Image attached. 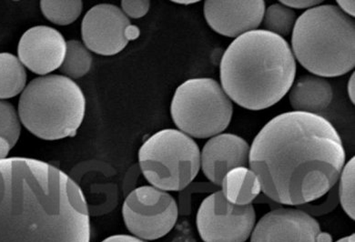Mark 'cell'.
Returning a JSON list of instances; mask_svg holds the SVG:
<instances>
[{
  "mask_svg": "<svg viewBox=\"0 0 355 242\" xmlns=\"http://www.w3.org/2000/svg\"><path fill=\"white\" fill-rule=\"evenodd\" d=\"M345 156L342 138L328 119L290 112L261 128L250 147L249 166L270 200L302 206L336 186Z\"/></svg>",
  "mask_w": 355,
  "mask_h": 242,
  "instance_id": "cell-1",
  "label": "cell"
},
{
  "mask_svg": "<svg viewBox=\"0 0 355 242\" xmlns=\"http://www.w3.org/2000/svg\"><path fill=\"white\" fill-rule=\"evenodd\" d=\"M80 187L55 166L31 157L0 159V242H89Z\"/></svg>",
  "mask_w": 355,
  "mask_h": 242,
  "instance_id": "cell-2",
  "label": "cell"
},
{
  "mask_svg": "<svg viewBox=\"0 0 355 242\" xmlns=\"http://www.w3.org/2000/svg\"><path fill=\"white\" fill-rule=\"evenodd\" d=\"M296 60L284 37L256 29L234 40L220 65L222 87L230 100L259 112L275 106L295 83Z\"/></svg>",
  "mask_w": 355,
  "mask_h": 242,
  "instance_id": "cell-3",
  "label": "cell"
},
{
  "mask_svg": "<svg viewBox=\"0 0 355 242\" xmlns=\"http://www.w3.org/2000/svg\"><path fill=\"white\" fill-rule=\"evenodd\" d=\"M292 51L311 75L336 78L355 66V22L337 6L319 5L296 19Z\"/></svg>",
  "mask_w": 355,
  "mask_h": 242,
  "instance_id": "cell-4",
  "label": "cell"
},
{
  "mask_svg": "<svg viewBox=\"0 0 355 242\" xmlns=\"http://www.w3.org/2000/svg\"><path fill=\"white\" fill-rule=\"evenodd\" d=\"M86 113L83 89L71 78L46 75L34 78L20 96V123L44 141H59L77 134Z\"/></svg>",
  "mask_w": 355,
  "mask_h": 242,
  "instance_id": "cell-5",
  "label": "cell"
},
{
  "mask_svg": "<svg viewBox=\"0 0 355 242\" xmlns=\"http://www.w3.org/2000/svg\"><path fill=\"white\" fill-rule=\"evenodd\" d=\"M139 164L150 185L164 191H182L200 168L199 146L179 130L158 131L142 144Z\"/></svg>",
  "mask_w": 355,
  "mask_h": 242,
  "instance_id": "cell-6",
  "label": "cell"
},
{
  "mask_svg": "<svg viewBox=\"0 0 355 242\" xmlns=\"http://www.w3.org/2000/svg\"><path fill=\"white\" fill-rule=\"evenodd\" d=\"M171 114L174 124L186 135L208 139L229 127L234 105L214 78H191L178 87Z\"/></svg>",
  "mask_w": 355,
  "mask_h": 242,
  "instance_id": "cell-7",
  "label": "cell"
},
{
  "mask_svg": "<svg viewBox=\"0 0 355 242\" xmlns=\"http://www.w3.org/2000/svg\"><path fill=\"white\" fill-rule=\"evenodd\" d=\"M128 230L144 241H155L167 235L179 216L175 199L167 191L153 186L134 189L122 207Z\"/></svg>",
  "mask_w": 355,
  "mask_h": 242,
  "instance_id": "cell-8",
  "label": "cell"
},
{
  "mask_svg": "<svg viewBox=\"0 0 355 242\" xmlns=\"http://www.w3.org/2000/svg\"><path fill=\"white\" fill-rule=\"evenodd\" d=\"M196 224L205 242H245L254 229L256 211L252 204L229 202L222 191H218L200 204Z\"/></svg>",
  "mask_w": 355,
  "mask_h": 242,
  "instance_id": "cell-9",
  "label": "cell"
},
{
  "mask_svg": "<svg viewBox=\"0 0 355 242\" xmlns=\"http://www.w3.org/2000/svg\"><path fill=\"white\" fill-rule=\"evenodd\" d=\"M139 35V28L132 24L121 8L112 4L94 6L81 23L84 45L101 56H115Z\"/></svg>",
  "mask_w": 355,
  "mask_h": 242,
  "instance_id": "cell-10",
  "label": "cell"
},
{
  "mask_svg": "<svg viewBox=\"0 0 355 242\" xmlns=\"http://www.w3.org/2000/svg\"><path fill=\"white\" fill-rule=\"evenodd\" d=\"M251 242H331V237L306 211L280 208L268 212L255 224Z\"/></svg>",
  "mask_w": 355,
  "mask_h": 242,
  "instance_id": "cell-11",
  "label": "cell"
},
{
  "mask_svg": "<svg viewBox=\"0 0 355 242\" xmlns=\"http://www.w3.org/2000/svg\"><path fill=\"white\" fill-rule=\"evenodd\" d=\"M67 42L56 28L49 26H35L20 37L17 58L28 71L46 76L62 65Z\"/></svg>",
  "mask_w": 355,
  "mask_h": 242,
  "instance_id": "cell-12",
  "label": "cell"
},
{
  "mask_svg": "<svg viewBox=\"0 0 355 242\" xmlns=\"http://www.w3.org/2000/svg\"><path fill=\"white\" fill-rule=\"evenodd\" d=\"M203 10L206 21L216 33L237 39L260 27L266 11V1L207 0Z\"/></svg>",
  "mask_w": 355,
  "mask_h": 242,
  "instance_id": "cell-13",
  "label": "cell"
},
{
  "mask_svg": "<svg viewBox=\"0 0 355 242\" xmlns=\"http://www.w3.org/2000/svg\"><path fill=\"white\" fill-rule=\"evenodd\" d=\"M250 145L235 134L212 137L200 153V168L209 182L220 188L223 178L234 168L249 165Z\"/></svg>",
  "mask_w": 355,
  "mask_h": 242,
  "instance_id": "cell-14",
  "label": "cell"
},
{
  "mask_svg": "<svg viewBox=\"0 0 355 242\" xmlns=\"http://www.w3.org/2000/svg\"><path fill=\"white\" fill-rule=\"evenodd\" d=\"M333 87L325 78L304 75L293 84L289 101L295 112L319 115L333 101Z\"/></svg>",
  "mask_w": 355,
  "mask_h": 242,
  "instance_id": "cell-15",
  "label": "cell"
},
{
  "mask_svg": "<svg viewBox=\"0 0 355 242\" xmlns=\"http://www.w3.org/2000/svg\"><path fill=\"white\" fill-rule=\"evenodd\" d=\"M220 187L225 199L238 206L250 205L261 192L260 180L254 172L247 167L229 171Z\"/></svg>",
  "mask_w": 355,
  "mask_h": 242,
  "instance_id": "cell-16",
  "label": "cell"
},
{
  "mask_svg": "<svg viewBox=\"0 0 355 242\" xmlns=\"http://www.w3.org/2000/svg\"><path fill=\"white\" fill-rule=\"evenodd\" d=\"M27 78V71L19 58L8 52L0 53V100H8L22 93Z\"/></svg>",
  "mask_w": 355,
  "mask_h": 242,
  "instance_id": "cell-17",
  "label": "cell"
},
{
  "mask_svg": "<svg viewBox=\"0 0 355 242\" xmlns=\"http://www.w3.org/2000/svg\"><path fill=\"white\" fill-rule=\"evenodd\" d=\"M21 123L15 107L10 102L0 100V159H7L19 141Z\"/></svg>",
  "mask_w": 355,
  "mask_h": 242,
  "instance_id": "cell-18",
  "label": "cell"
},
{
  "mask_svg": "<svg viewBox=\"0 0 355 242\" xmlns=\"http://www.w3.org/2000/svg\"><path fill=\"white\" fill-rule=\"evenodd\" d=\"M92 55L86 46L78 40H71L67 42L65 58L60 71L71 80L84 77L92 69Z\"/></svg>",
  "mask_w": 355,
  "mask_h": 242,
  "instance_id": "cell-19",
  "label": "cell"
},
{
  "mask_svg": "<svg viewBox=\"0 0 355 242\" xmlns=\"http://www.w3.org/2000/svg\"><path fill=\"white\" fill-rule=\"evenodd\" d=\"M40 5L46 19L60 26L71 25L80 17L83 10L80 0H42Z\"/></svg>",
  "mask_w": 355,
  "mask_h": 242,
  "instance_id": "cell-20",
  "label": "cell"
},
{
  "mask_svg": "<svg viewBox=\"0 0 355 242\" xmlns=\"http://www.w3.org/2000/svg\"><path fill=\"white\" fill-rule=\"evenodd\" d=\"M296 19L295 10L285 7L281 3H276L266 8L261 23L264 31L284 37L292 33Z\"/></svg>",
  "mask_w": 355,
  "mask_h": 242,
  "instance_id": "cell-21",
  "label": "cell"
},
{
  "mask_svg": "<svg viewBox=\"0 0 355 242\" xmlns=\"http://www.w3.org/2000/svg\"><path fill=\"white\" fill-rule=\"evenodd\" d=\"M354 172L355 159L353 157L343 166L339 178L338 187V199L340 205L352 220L355 218Z\"/></svg>",
  "mask_w": 355,
  "mask_h": 242,
  "instance_id": "cell-22",
  "label": "cell"
},
{
  "mask_svg": "<svg viewBox=\"0 0 355 242\" xmlns=\"http://www.w3.org/2000/svg\"><path fill=\"white\" fill-rule=\"evenodd\" d=\"M150 1L148 0H122L121 10L130 19H138L148 12Z\"/></svg>",
  "mask_w": 355,
  "mask_h": 242,
  "instance_id": "cell-23",
  "label": "cell"
},
{
  "mask_svg": "<svg viewBox=\"0 0 355 242\" xmlns=\"http://www.w3.org/2000/svg\"><path fill=\"white\" fill-rule=\"evenodd\" d=\"M324 1H313V0H292V1H287V0H282L279 2L281 4L285 6V7L295 8V10H310L311 8L317 7V6L321 5Z\"/></svg>",
  "mask_w": 355,
  "mask_h": 242,
  "instance_id": "cell-24",
  "label": "cell"
},
{
  "mask_svg": "<svg viewBox=\"0 0 355 242\" xmlns=\"http://www.w3.org/2000/svg\"><path fill=\"white\" fill-rule=\"evenodd\" d=\"M101 242H146L141 239L135 237V236H130L126 234H119L110 236V237L105 239Z\"/></svg>",
  "mask_w": 355,
  "mask_h": 242,
  "instance_id": "cell-25",
  "label": "cell"
},
{
  "mask_svg": "<svg viewBox=\"0 0 355 242\" xmlns=\"http://www.w3.org/2000/svg\"><path fill=\"white\" fill-rule=\"evenodd\" d=\"M336 3L337 5H338L337 7H338L343 13L354 19L355 16L354 0H351V1H336Z\"/></svg>",
  "mask_w": 355,
  "mask_h": 242,
  "instance_id": "cell-26",
  "label": "cell"
},
{
  "mask_svg": "<svg viewBox=\"0 0 355 242\" xmlns=\"http://www.w3.org/2000/svg\"><path fill=\"white\" fill-rule=\"evenodd\" d=\"M347 92L352 103H355V73L352 74L347 84Z\"/></svg>",
  "mask_w": 355,
  "mask_h": 242,
  "instance_id": "cell-27",
  "label": "cell"
},
{
  "mask_svg": "<svg viewBox=\"0 0 355 242\" xmlns=\"http://www.w3.org/2000/svg\"><path fill=\"white\" fill-rule=\"evenodd\" d=\"M336 242H355V236L352 234L351 236H347V237L340 239Z\"/></svg>",
  "mask_w": 355,
  "mask_h": 242,
  "instance_id": "cell-28",
  "label": "cell"
},
{
  "mask_svg": "<svg viewBox=\"0 0 355 242\" xmlns=\"http://www.w3.org/2000/svg\"><path fill=\"white\" fill-rule=\"evenodd\" d=\"M174 3H176V4H180V5H191L194 4V3H198L199 1H196V0H193V1H191V0H186V1H173Z\"/></svg>",
  "mask_w": 355,
  "mask_h": 242,
  "instance_id": "cell-29",
  "label": "cell"
}]
</instances>
